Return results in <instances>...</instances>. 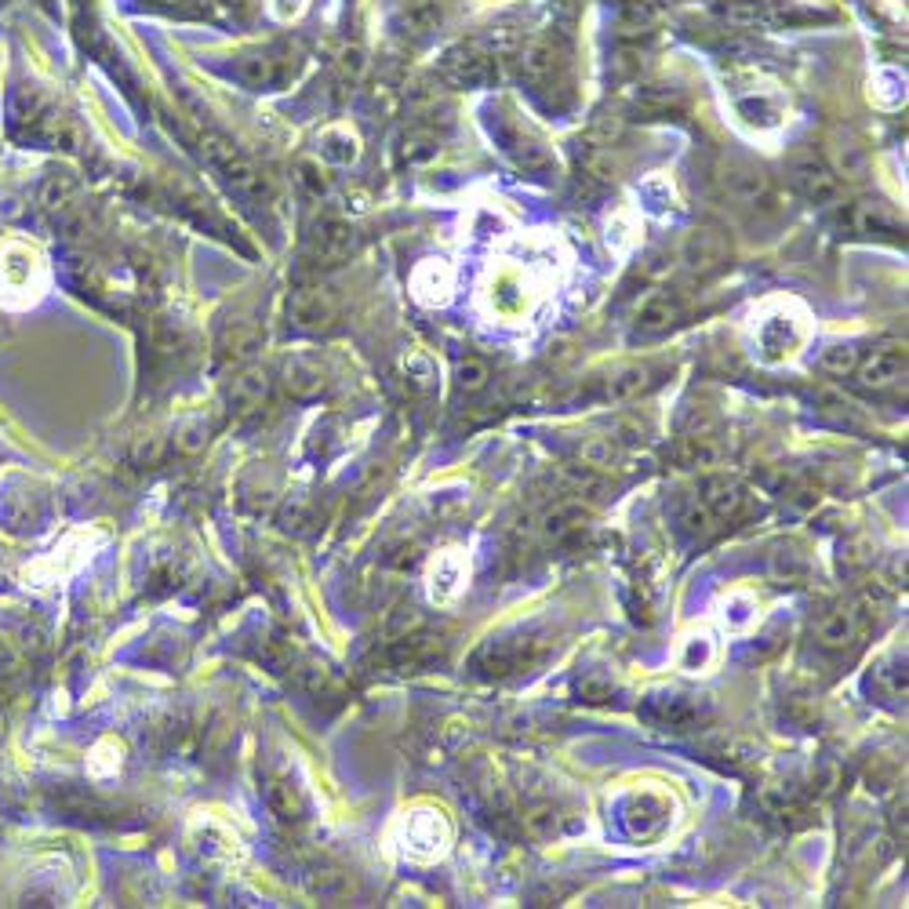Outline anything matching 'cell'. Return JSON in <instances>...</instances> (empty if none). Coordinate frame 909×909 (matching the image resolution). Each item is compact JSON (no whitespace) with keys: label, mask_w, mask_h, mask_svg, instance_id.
I'll return each instance as SVG.
<instances>
[{"label":"cell","mask_w":909,"mask_h":909,"mask_svg":"<svg viewBox=\"0 0 909 909\" xmlns=\"http://www.w3.org/2000/svg\"><path fill=\"white\" fill-rule=\"evenodd\" d=\"M786 175H790L793 190L804 200H811V204H837L840 200V179L826 164V153L815 150V146H797L790 153Z\"/></svg>","instance_id":"6da1fadb"},{"label":"cell","mask_w":909,"mask_h":909,"mask_svg":"<svg viewBox=\"0 0 909 909\" xmlns=\"http://www.w3.org/2000/svg\"><path fill=\"white\" fill-rule=\"evenodd\" d=\"M542 644L539 637H499V640H488L484 648L477 651V670L488 673V677H510V673H520L535 666L542 659Z\"/></svg>","instance_id":"7a4b0ae2"},{"label":"cell","mask_w":909,"mask_h":909,"mask_svg":"<svg viewBox=\"0 0 909 909\" xmlns=\"http://www.w3.org/2000/svg\"><path fill=\"white\" fill-rule=\"evenodd\" d=\"M720 190L728 193V200H735L739 208H764L775 197V186L757 164L750 160H724L720 164Z\"/></svg>","instance_id":"3957f363"},{"label":"cell","mask_w":909,"mask_h":909,"mask_svg":"<svg viewBox=\"0 0 909 909\" xmlns=\"http://www.w3.org/2000/svg\"><path fill=\"white\" fill-rule=\"evenodd\" d=\"M440 73H444V80L455 84V88H488L491 77H495V66H491V55L484 48L459 44V48L444 51Z\"/></svg>","instance_id":"277c9868"},{"label":"cell","mask_w":909,"mask_h":909,"mask_svg":"<svg viewBox=\"0 0 909 909\" xmlns=\"http://www.w3.org/2000/svg\"><path fill=\"white\" fill-rule=\"evenodd\" d=\"M866 633V608L862 604H837L819 619V640L833 651L855 648Z\"/></svg>","instance_id":"5b68a950"},{"label":"cell","mask_w":909,"mask_h":909,"mask_svg":"<svg viewBox=\"0 0 909 909\" xmlns=\"http://www.w3.org/2000/svg\"><path fill=\"white\" fill-rule=\"evenodd\" d=\"M728 262V240L720 230H695L684 244V266L695 277H713L717 270H724Z\"/></svg>","instance_id":"8992f818"},{"label":"cell","mask_w":909,"mask_h":909,"mask_svg":"<svg viewBox=\"0 0 909 909\" xmlns=\"http://www.w3.org/2000/svg\"><path fill=\"white\" fill-rule=\"evenodd\" d=\"M855 375H859V386H866V390H891L906 375V350L902 346L873 350L866 360H859Z\"/></svg>","instance_id":"52a82bcc"},{"label":"cell","mask_w":909,"mask_h":909,"mask_svg":"<svg viewBox=\"0 0 909 909\" xmlns=\"http://www.w3.org/2000/svg\"><path fill=\"white\" fill-rule=\"evenodd\" d=\"M666 815H670L666 800L655 797V793H637V797H630L626 811H622V822H626L630 837L648 840V837H655L662 826H666Z\"/></svg>","instance_id":"ba28073f"},{"label":"cell","mask_w":909,"mask_h":909,"mask_svg":"<svg viewBox=\"0 0 909 909\" xmlns=\"http://www.w3.org/2000/svg\"><path fill=\"white\" fill-rule=\"evenodd\" d=\"M586 520H590V510H586L582 502H557V506H550L531 528L539 531L542 542H564V539H571L575 531L586 528Z\"/></svg>","instance_id":"9c48e42d"},{"label":"cell","mask_w":909,"mask_h":909,"mask_svg":"<svg viewBox=\"0 0 909 909\" xmlns=\"http://www.w3.org/2000/svg\"><path fill=\"white\" fill-rule=\"evenodd\" d=\"M517 70H520V77L528 80L531 88H550L553 80H557V70H560V59H557V51H553V44L535 40V44H528V48H520L517 51Z\"/></svg>","instance_id":"30bf717a"},{"label":"cell","mask_w":909,"mask_h":909,"mask_svg":"<svg viewBox=\"0 0 909 909\" xmlns=\"http://www.w3.org/2000/svg\"><path fill=\"white\" fill-rule=\"evenodd\" d=\"M702 506L713 513V517L720 520V524H728V520H735L742 513V506H746V491L735 484V480L728 477H710L706 484H702Z\"/></svg>","instance_id":"8fae6325"},{"label":"cell","mask_w":909,"mask_h":909,"mask_svg":"<svg viewBox=\"0 0 909 909\" xmlns=\"http://www.w3.org/2000/svg\"><path fill=\"white\" fill-rule=\"evenodd\" d=\"M444 655V644L433 637H422V633H404V637L393 640V662L400 670H426Z\"/></svg>","instance_id":"7c38bea8"},{"label":"cell","mask_w":909,"mask_h":909,"mask_svg":"<svg viewBox=\"0 0 909 909\" xmlns=\"http://www.w3.org/2000/svg\"><path fill=\"white\" fill-rule=\"evenodd\" d=\"M677 320H680V306L673 295H666V291L648 295L637 310V328L644 331V335H662V331H670Z\"/></svg>","instance_id":"4fadbf2b"},{"label":"cell","mask_w":909,"mask_h":909,"mask_svg":"<svg viewBox=\"0 0 909 909\" xmlns=\"http://www.w3.org/2000/svg\"><path fill=\"white\" fill-rule=\"evenodd\" d=\"M644 386H648V368H644V364H626V368L611 371V379L604 382L600 397L604 400H630V397H637Z\"/></svg>","instance_id":"5bb4252c"},{"label":"cell","mask_w":909,"mask_h":909,"mask_svg":"<svg viewBox=\"0 0 909 909\" xmlns=\"http://www.w3.org/2000/svg\"><path fill=\"white\" fill-rule=\"evenodd\" d=\"M826 164L833 168V175H844V179H866V150H862L859 142H833L830 157H826Z\"/></svg>","instance_id":"9a60e30c"},{"label":"cell","mask_w":909,"mask_h":909,"mask_svg":"<svg viewBox=\"0 0 909 909\" xmlns=\"http://www.w3.org/2000/svg\"><path fill=\"white\" fill-rule=\"evenodd\" d=\"M266 800H270L273 815H277L280 822H299L302 808H306L302 797H299V790H295L288 779H273L270 786H266Z\"/></svg>","instance_id":"2e32d148"},{"label":"cell","mask_w":909,"mask_h":909,"mask_svg":"<svg viewBox=\"0 0 909 909\" xmlns=\"http://www.w3.org/2000/svg\"><path fill=\"white\" fill-rule=\"evenodd\" d=\"M360 146H357V135L346 128H331L320 135V157L328 160V164H350V160H357Z\"/></svg>","instance_id":"e0dca14e"},{"label":"cell","mask_w":909,"mask_h":909,"mask_svg":"<svg viewBox=\"0 0 909 909\" xmlns=\"http://www.w3.org/2000/svg\"><path fill=\"white\" fill-rule=\"evenodd\" d=\"M859 350L851 346V342H833V346H826V350L819 353V371L822 375H833V379H844V375H851V371L859 368Z\"/></svg>","instance_id":"ac0fdd59"},{"label":"cell","mask_w":909,"mask_h":909,"mask_svg":"<svg viewBox=\"0 0 909 909\" xmlns=\"http://www.w3.org/2000/svg\"><path fill=\"white\" fill-rule=\"evenodd\" d=\"M557 484L571 495H590L600 488V470L586 466V462H571V466H560L557 470Z\"/></svg>","instance_id":"d6986e66"},{"label":"cell","mask_w":909,"mask_h":909,"mask_svg":"<svg viewBox=\"0 0 909 909\" xmlns=\"http://www.w3.org/2000/svg\"><path fill=\"white\" fill-rule=\"evenodd\" d=\"M350 248H353V230L346 222H324L320 226L317 251L324 259H342V255H350Z\"/></svg>","instance_id":"ffe728a7"},{"label":"cell","mask_w":909,"mask_h":909,"mask_svg":"<svg viewBox=\"0 0 909 909\" xmlns=\"http://www.w3.org/2000/svg\"><path fill=\"white\" fill-rule=\"evenodd\" d=\"M560 822H564V815H560L553 804H531V808L524 811V826H528L531 837H539V840L557 837Z\"/></svg>","instance_id":"44dd1931"},{"label":"cell","mask_w":909,"mask_h":909,"mask_svg":"<svg viewBox=\"0 0 909 909\" xmlns=\"http://www.w3.org/2000/svg\"><path fill=\"white\" fill-rule=\"evenodd\" d=\"M455 382H459V390L462 393H480L484 386L491 382V368H488V360L484 357H462L459 360V368H455Z\"/></svg>","instance_id":"7402d4cb"},{"label":"cell","mask_w":909,"mask_h":909,"mask_svg":"<svg viewBox=\"0 0 909 909\" xmlns=\"http://www.w3.org/2000/svg\"><path fill=\"white\" fill-rule=\"evenodd\" d=\"M240 77L248 80L251 88H273V84H280L284 80V66H280L277 59H248L244 66H240Z\"/></svg>","instance_id":"603a6c76"},{"label":"cell","mask_w":909,"mask_h":909,"mask_svg":"<svg viewBox=\"0 0 909 909\" xmlns=\"http://www.w3.org/2000/svg\"><path fill=\"white\" fill-rule=\"evenodd\" d=\"M771 571H775V579H782V582H800V579H808L811 560L790 546V550H779L771 557Z\"/></svg>","instance_id":"cb8c5ba5"},{"label":"cell","mask_w":909,"mask_h":909,"mask_svg":"<svg viewBox=\"0 0 909 909\" xmlns=\"http://www.w3.org/2000/svg\"><path fill=\"white\" fill-rule=\"evenodd\" d=\"M510 153H513V160H517L520 168L531 171V175H542V171L550 168V153L542 150L539 142H531V139H513Z\"/></svg>","instance_id":"d4e9b609"},{"label":"cell","mask_w":909,"mask_h":909,"mask_svg":"<svg viewBox=\"0 0 909 909\" xmlns=\"http://www.w3.org/2000/svg\"><path fill=\"white\" fill-rule=\"evenodd\" d=\"M615 455H619V451H615V440L611 437H590L579 448V462H586V466H593V470H600V473L615 462Z\"/></svg>","instance_id":"484cf974"},{"label":"cell","mask_w":909,"mask_h":909,"mask_svg":"<svg viewBox=\"0 0 909 909\" xmlns=\"http://www.w3.org/2000/svg\"><path fill=\"white\" fill-rule=\"evenodd\" d=\"M680 524H684V528H688L691 535H702V539H706V535H713V531L720 528V520L713 517V513L706 510V506H702V499H695V502L688 506V510L680 513Z\"/></svg>","instance_id":"4316f807"},{"label":"cell","mask_w":909,"mask_h":909,"mask_svg":"<svg viewBox=\"0 0 909 909\" xmlns=\"http://www.w3.org/2000/svg\"><path fill=\"white\" fill-rule=\"evenodd\" d=\"M313 895L324 899V902H339V899L350 895V880L342 877V873H335V870H324V873L313 877Z\"/></svg>","instance_id":"83f0119b"},{"label":"cell","mask_w":909,"mask_h":909,"mask_svg":"<svg viewBox=\"0 0 909 909\" xmlns=\"http://www.w3.org/2000/svg\"><path fill=\"white\" fill-rule=\"evenodd\" d=\"M404 19H408L411 30H433L440 22V4L437 0H411Z\"/></svg>","instance_id":"f1b7e54d"},{"label":"cell","mask_w":909,"mask_h":909,"mask_svg":"<svg viewBox=\"0 0 909 909\" xmlns=\"http://www.w3.org/2000/svg\"><path fill=\"white\" fill-rule=\"evenodd\" d=\"M299 182L313 193V197H320V193H328V186H331L328 171L320 168L317 160H306V164H299Z\"/></svg>","instance_id":"f546056e"},{"label":"cell","mask_w":909,"mask_h":909,"mask_svg":"<svg viewBox=\"0 0 909 909\" xmlns=\"http://www.w3.org/2000/svg\"><path fill=\"white\" fill-rule=\"evenodd\" d=\"M433 157H437V139L433 135H415V139L404 142V160L408 164H426Z\"/></svg>","instance_id":"4dcf8cb0"},{"label":"cell","mask_w":909,"mask_h":909,"mask_svg":"<svg viewBox=\"0 0 909 909\" xmlns=\"http://www.w3.org/2000/svg\"><path fill=\"white\" fill-rule=\"evenodd\" d=\"M288 386L295 393H302V397H306V393L320 390V375L313 368H306V364L299 360V364H291V368H288Z\"/></svg>","instance_id":"1f68e13d"},{"label":"cell","mask_w":909,"mask_h":909,"mask_svg":"<svg viewBox=\"0 0 909 909\" xmlns=\"http://www.w3.org/2000/svg\"><path fill=\"white\" fill-rule=\"evenodd\" d=\"M262 393H266V382L259 379V375H240L237 379V386H233V397L240 400V404H259L262 400Z\"/></svg>","instance_id":"d6a6232c"},{"label":"cell","mask_w":909,"mask_h":909,"mask_svg":"<svg viewBox=\"0 0 909 909\" xmlns=\"http://www.w3.org/2000/svg\"><path fill=\"white\" fill-rule=\"evenodd\" d=\"M579 695L582 699H590V702H604V699H611V684H597V680H582L579 684Z\"/></svg>","instance_id":"836d02e7"},{"label":"cell","mask_w":909,"mask_h":909,"mask_svg":"<svg viewBox=\"0 0 909 909\" xmlns=\"http://www.w3.org/2000/svg\"><path fill=\"white\" fill-rule=\"evenodd\" d=\"M302 8H306V0H273V15H277V19H284V22L295 19Z\"/></svg>","instance_id":"e575fe53"},{"label":"cell","mask_w":909,"mask_h":909,"mask_svg":"<svg viewBox=\"0 0 909 909\" xmlns=\"http://www.w3.org/2000/svg\"><path fill=\"white\" fill-rule=\"evenodd\" d=\"M706 655H710V644H706V640H702V644H691V648H688V655H684V666H688V670H691V662H695V659H699V662H706Z\"/></svg>","instance_id":"d590c367"}]
</instances>
